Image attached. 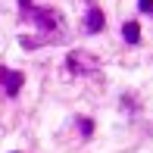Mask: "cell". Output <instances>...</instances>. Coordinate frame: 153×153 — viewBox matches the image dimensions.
Returning a JSON list of instances; mask_svg holds the SVG:
<instances>
[{
	"label": "cell",
	"instance_id": "obj_8",
	"mask_svg": "<svg viewBox=\"0 0 153 153\" xmlns=\"http://www.w3.org/2000/svg\"><path fill=\"white\" fill-rule=\"evenodd\" d=\"M3 75H6V69H3V66H0V81H3Z\"/></svg>",
	"mask_w": 153,
	"mask_h": 153
},
{
	"label": "cell",
	"instance_id": "obj_2",
	"mask_svg": "<svg viewBox=\"0 0 153 153\" xmlns=\"http://www.w3.org/2000/svg\"><path fill=\"white\" fill-rule=\"evenodd\" d=\"M25 16H28L31 22H38L44 31H53L59 25V13L50 10V6H31V10H25Z\"/></svg>",
	"mask_w": 153,
	"mask_h": 153
},
{
	"label": "cell",
	"instance_id": "obj_1",
	"mask_svg": "<svg viewBox=\"0 0 153 153\" xmlns=\"http://www.w3.org/2000/svg\"><path fill=\"white\" fill-rule=\"evenodd\" d=\"M66 62H69V72H75V75H91V72H97V56H91L88 50H72L66 56Z\"/></svg>",
	"mask_w": 153,
	"mask_h": 153
},
{
	"label": "cell",
	"instance_id": "obj_7",
	"mask_svg": "<svg viewBox=\"0 0 153 153\" xmlns=\"http://www.w3.org/2000/svg\"><path fill=\"white\" fill-rule=\"evenodd\" d=\"M137 6H141V13H147V16H153V0H137Z\"/></svg>",
	"mask_w": 153,
	"mask_h": 153
},
{
	"label": "cell",
	"instance_id": "obj_4",
	"mask_svg": "<svg viewBox=\"0 0 153 153\" xmlns=\"http://www.w3.org/2000/svg\"><path fill=\"white\" fill-rule=\"evenodd\" d=\"M3 81H6V94L16 97V94H19V88H22V81H25V75H22V72H6V75H3Z\"/></svg>",
	"mask_w": 153,
	"mask_h": 153
},
{
	"label": "cell",
	"instance_id": "obj_5",
	"mask_svg": "<svg viewBox=\"0 0 153 153\" xmlns=\"http://www.w3.org/2000/svg\"><path fill=\"white\" fill-rule=\"evenodd\" d=\"M122 38L128 41V44H137V41H141V25L137 22H125L122 25Z\"/></svg>",
	"mask_w": 153,
	"mask_h": 153
},
{
	"label": "cell",
	"instance_id": "obj_3",
	"mask_svg": "<svg viewBox=\"0 0 153 153\" xmlns=\"http://www.w3.org/2000/svg\"><path fill=\"white\" fill-rule=\"evenodd\" d=\"M100 28H103V13L97 10V6H91V10H88V16H85V31L97 34Z\"/></svg>",
	"mask_w": 153,
	"mask_h": 153
},
{
	"label": "cell",
	"instance_id": "obj_6",
	"mask_svg": "<svg viewBox=\"0 0 153 153\" xmlns=\"http://www.w3.org/2000/svg\"><path fill=\"white\" fill-rule=\"evenodd\" d=\"M78 131H81V134L88 137V134L94 131V122H91V119H78Z\"/></svg>",
	"mask_w": 153,
	"mask_h": 153
}]
</instances>
